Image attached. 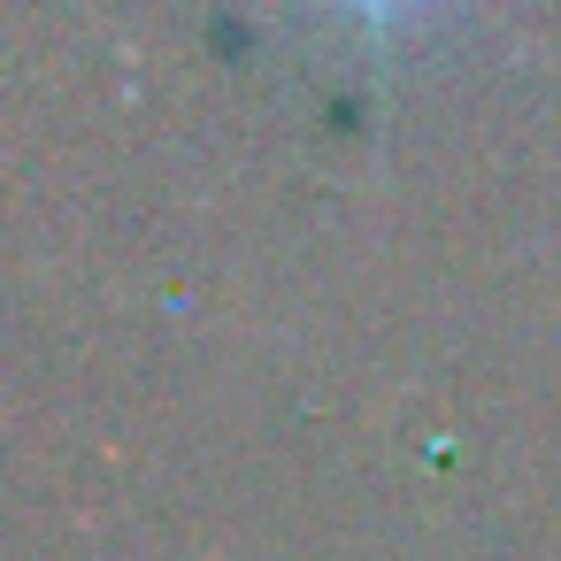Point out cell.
<instances>
[{"mask_svg": "<svg viewBox=\"0 0 561 561\" xmlns=\"http://www.w3.org/2000/svg\"><path fill=\"white\" fill-rule=\"evenodd\" d=\"M346 9H408V0H346Z\"/></svg>", "mask_w": 561, "mask_h": 561, "instance_id": "1", "label": "cell"}]
</instances>
